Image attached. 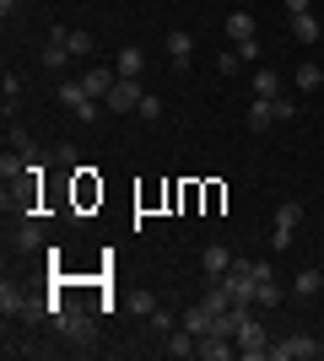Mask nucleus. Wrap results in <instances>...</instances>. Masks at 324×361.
Here are the masks:
<instances>
[{
	"label": "nucleus",
	"mask_w": 324,
	"mask_h": 361,
	"mask_svg": "<svg viewBox=\"0 0 324 361\" xmlns=\"http://www.w3.org/2000/svg\"><path fill=\"white\" fill-rule=\"evenodd\" d=\"M232 345H238V356H248V361H265L270 356V334H265V324L254 313L238 324V334H232Z\"/></svg>",
	"instance_id": "obj_1"
},
{
	"label": "nucleus",
	"mask_w": 324,
	"mask_h": 361,
	"mask_svg": "<svg viewBox=\"0 0 324 361\" xmlns=\"http://www.w3.org/2000/svg\"><path fill=\"white\" fill-rule=\"evenodd\" d=\"M308 356H324V345L313 334H287V340L270 345V361H308Z\"/></svg>",
	"instance_id": "obj_2"
},
{
	"label": "nucleus",
	"mask_w": 324,
	"mask_h": 361,
	"mask_svg": "<svg viewBox=\"0 0 324 361\" xmlns=\"http://www.w3.org/2000/svg\"><path fill=\"white\" fill-rule=\"evenodd\" d=\"M248 275H254V307H276V302H281L276 270H270L265 259H248Z\"/></svg>",
	"instance_id": "obj_3"
},
{
	"label": "nucleus",
	"mask_w": 324,
	"mask_h": 361,
	"mask_svg": "<svg viewBox=\"0 0 324 361\" xmlns=\"http://www.w3.org/2000/svg\"><path fill=\"white\" fill-rule=\"evenodd\" d=\"M140 97H146V92H140V81H124V75H119V87L108 92L103 103L114 108V114H136V108H140Z\"/></svg>",
	"instance_id": "obj_4"
},
{
	"label": "nucleus",
	"mask_w": 324,
	"mask_h": 361,
	"mask_svg": "<svg viewBox=\"0 0 324 361\" xmlns=\"http://www.w3.org/2000/svg\"><path fill=\"white\" fill-rule=\"evenodd\" d=\"M81 87H87V97H108V92L119 87V71L114 65H92V71L81 75Z\"/></svg>",
	"instance_id": "obj_5"
},
{
	"label": "nucleus",
	"mask_w": 324,
	"mask_h": 361,
	"mask_svg": "<svg viewBox=\"0 0 324 361\" xmlns=\"http://www.w3.org/2000/svg\"><path fill=\"white\" fill-rule=\"evenodd\" d=\"M200 270L211 275V281H222V275L232 270V254H227V243H205V248H200Z\"/></svg>",
	"instance_id": "obj_6"
},
{
	"label": "nucleus",
	"mask_w": 324,
	"mask_h": 361,
	"mask_svg": "<svg viewBox=\"0 0 324 361\" xmlns=\"http://www.w3.org/2000/svg\"><path fill=\"white\" fill-rule=\"evenodd\" d=\"M162 350H168V356H179V361H189V356H200V340H195V334L179 324L173 334H162Z\"/></svg>",
	"instance_id": "obj_7"
},
{
	"label": "nucleus",
	"mask_w": 324,
	"mask_h": 361,
	"mask_svg": "<svg viewBox=\"0 0 324 361\" xmlns=\"http://www.w3.org/2000/svg\"><path fill=\"white\" fill-rule=\"evenodd\" d=\"M65 60H71V32L54 27V32H49V44H44V65H49V71H60Z\"/></svg>",
	"instance_id": "obj_8"
},
{
	"label": "nucleus",
	"mask_w": 324,
	"mask_h": 361,
	"mask_svg": "<svg viewBox=\"0 0 324 361\" xmlns=\"http://www.w3.org/2000/svg\"><path fill=\"white\" fill-rule=\"evenodd\" d=\"M222 32H227V38H232L238 49H244V44H254V16H248V11H227Z\"/></svg>",
	"instance_id": "obj_9"
},
{
	"label": "nucleus",
	"mask_w": 324,
	"mask_h": 361,
	"mask_svg": "<svg viewBox=\"0 0 324 361\" xmlns=\"http://www.w3.org/2000/svg\"><path fill=\"white\" fill-rule=\"evenodd\" d=\"M114 71H119L124 81H140V71H146V54H140L136 44H124V49H119V60H114Z\"/></svg>",
	"instance_id": "obj_10"
},
{
	"label": "nucleus",
	"mask_w": 324,
	"mask_h": 361,
	"mask_svg": "<svg viewBox=\"0 0 324 361\" xmlns=\"http://www.w3.org/2000/svg\"><path fill=\"white\" fill-rule=\"evenodd\" d=\"M162 44H168V60L179 65V71H184V65L195 60V38H189V32H168Z\"/></svg>",
	"instance_id": "obj_11"
},
{
	"label": "nucleus",
	"mask_w": 324,
	"mask_h": 361,
	"mask_svg": "<svg viewBox=\"0 0 324 361\" xmlns=\"http://www.w3.org/2000/svg\"><path fill=\"white\" fill-rule=\"evenodd\" d=\"M211 307H205V302H195V307H184V329L195 334V340H205V334H211Z\"/></svg>",
	"instance_id": "obj_12"
},
{
	"label": "nucleus",
	"mask_w": 324,
	"mask_h": 361,
	"mask_svg": "<svg viewBox=\"0 0 324 361\" xmlns=\"http://www.w3.org/2000/svg\"><path fill=\"white\" fill-rule=\"evenodd\" d=\"M0 313L11 318V313H22V318H32V302L22 297V291L11 286V281H6V286H0Z\"/></svg>",
	"instance_id": "obj_13"
},
{
	"label": "nucleus",
	"mask_w": 324,
	"mask_h": 361,
	"mask_svg": "<svg viewBox=\"0 0 324 361\" xmlns=\"http://www.w3.org/2000/svg\"><path fill=\"white\" fill-rule=\"evenodd\" d=\"M319 16H313V11H297L292 16V38H297V44H319Z\"/></svg>",
	"instance_id": "obj_14"
},
{
	"label": "nucleus",
	"mask_w": 324,
	"mask_h": 361,
	"mask_svg": "<svg viewBox=\"0 0 324 361\" xmlns=\"http://www.w3.org/2000/svg\"><path fill=\"white\" fill-rule=\"evenodd\" d=\"M270 124H276V108H270V97H254V103H248V130H270Z\"/></svg>",
	"instance_id": "obj_15"
},
{
	"label": "nucleus",
	"mask_w": 324,
	"mask_h": 361,
	"mask_svg": "<svg viewBox=\"0 0 324 361\" xmlns=\"http://www.w3.org/2000/svg\"><path fill=\"white\" fill-rule=\"evenodd\" d=\"M16 103H22V75L6 71V81H0V108H6V119L16 114Z\"/></svg>",
	"instance_id": "obj_16"
},
{
	"label": "nucleus",
	"mask_w": 324,
	"mask_h": 361,
	"mask_svg": "<svg viewBox=\"0 0 324 361\" xmlns=\"http://www.w3.org/2000/svg\"><path fill=\"white\" fill-rule=\"evenodd\" d=\"M319 286H324V275L308 264V270H297V281H292V297H319Z\"/></svg>",
	"instance_id": "obj_17"
},
{
	"label": "nucleus",
	"mask_w": 324,
	"mask_h": 361,
	"mask_svg": "<svg viewBox=\"0 0 324 361\" xmlns=\"http://www.w3.org/2000/svg\"><path fill=\"white\" fill-rule=\"evenodd\" d=\"M292 81H297V87H303V92H313V87H324V65H313V60H303V65H297V71H292Z\"/></svg>",
	"instance_id": "obj_18"
},
{
	"label": "nucleus",
	"mask_w": 324,
	"mask_h": 361,
	"mask_svg": "<svg viewBox=\"0 0 324 361\" xmlns=\"http://www.w3.org/2000/svg\"><path fill=\"white\" fill-rule=\"evenodd\" d=\"M200 302H205V307H211V313H227V307H232V297H227V281H211Z\"/></svg>",
	"instance_id": "obj_19"
},
{
	"label": "nucleus",
	"mask_w": 324,
	"mask_h": 361,
	"mask_svg": "<svg viewBox=\"0 0 324 361\" xmlns=\"http://www.w3.org/2000/svg\"><path fill=\"white\" fill-rule=\"evenodd\" d=\"M54 92H60V103L71 108V114H76V108L87 103V87H81V75H76V81H60V87H54Z\"/></svg>",
	"instance_id": "obj_20"
},
{
	"label": "nucleus",
	"mask_w": 324,
	"mask_h": 361,
	"mask_svg": "<svg viewBox=\"0 0 324 361\" xmlns=\"http://www.w3.org/2000/svg\"><path fill=\"white\" fill-rule=\"evenodd\" d=\"M92 54H97V38H92V32H71V60H92Z\"/></svg>",
	"instance_id": "obj_21"
},
{
	"label": "nucleus",
	"mask_w": 324,
	"mask_h": 361,
	"mask_svg": "<svg viewBox=\"0 0 324 361\" xmlns=\"http://www.w3.org/2000/svg\"><path fill=\"white\" fill-rule=\"evenodd\" d=\"M254 97H281V75L276 71H254Z\"/></svg>",
	"instance_id": "obj_22"
},
{
	"label": "nucleus",
	"mask_w": 324,
	"mask_h": 361,
	"mask_svg": "<svg viewBox=\"0 0 324 361\" xmlns=\"http://www.w3.org/2000/svg\"><path fill=\"white\" fill-rule=\"evenodd\" d=\"M297 221H303V205H297V200H281V205H276V226L297 232Z\"/></svg>",
	"instance_id": "obj_23"
},
{
	"label": "nucleus",
	"mask_w": 324,
	"mask_h": 361,
	"mask_svg": "<svg viewBox=\"0 0 324 361\" xmlns=\"http://www.w3.org/2000/svg\"><path fill=\"white\" fill-rule=\"evenodd\" d=\"M244 54H238V49H222V54H216V71H222V75H227V81H232V75H238V71H244Z\"/></svg>",
	"instance_id": "obj_24"
},
{
	"label": "nucleus",
	"mask_w": 324,
	"mask_h": 361,
	"mask_svg": "<svg viewBox=\"0 0 324 361\" xmlns=\"http://www.w3.org/2000/svg\"><path fill=\"white\" fill-rule=\"evenodd\" d=\"M179 324H184V318L173 313V307H157V313H152V334H173Z\"/></svg>",
	"instance_id": "obj_25"
},
{
	"label": "nucleus",
	"mask_w": 324,
	"mask_h": 361,
	"mask_svg": "<svg viewBox=\"0 0 324 361\" xmlns=\"http://www.w3.org/2000/svg\"><path fill=\"white\" fill-rule=\"evenodd\" d=\"M297 243V232H287V226H270V254H287Z\"/></svg>",
	"instance_id": "obj_26"
},
{
	"label": "nucleus",
	"mask_w": 324,
	"mask_h": 361,
	"mask_svg": "<svg viewBox=\"0 0 324 361\" xmlns=\"http://www.w3.org/2000/svg\"><path fill=\"white\" fill-rule=\"evenodd\" d=\"M136 114H140V119H162V97H157V92H146Z\"/></svg>",
	"instance_id": "obj_27"
},
{
	"label": "nucleus",
	"mask_w": 324,
	"mask_h": 361,
	"mask_svg": "<svg viewBox=\"0 0 324 361\" xmlns=\"http://www.w3.org/2000/svg\"><path fill=\"white\" fill-rule=\"evenodd\" d=\"M44 243V232H38V221H28L22 232H16V248H38Z\"/></svg>",
	"instance_id": "obj_28"
},
{
	"label": "nucleus",
	"mask_w": 324,
	"mask_h": 361,
	"mask_svg": "<svg viewBox=\"0 0 324 361\" xmlns=\"http://www.w3.org/2000/svg\"><path fill=\"white\" fill-rule=\"evenodd\" d=\"M270 108H276V119H297V97H287V92L270 97Z\"/></svg>",
	"instance_id": "obj_29"
},
{
	"label": "nucleus",
	"mask_w": 324,
	"mask_h": 361,
	"mask_svg": "<svg viewBox=\"0 0 324 361\" xmlns=\"http://www.w3.org/2000/svg\"><path fill=\"white\" fill-rule=\"evenodd\" d=\"M157 307H162V302H157V297H152V291H140V297H136V313H140V318H152V313H157Z\"/></svg>",
	"instance_id": "obj_30"
},
{
	"label": "nucleus",
	"mask_w": 324,
	"mask_h": 361,
	"mask_svg": "<svg viewBox=\"0 0 324 361\" xmlns=\"http://www.w3.org/2000/svg\"><path fill=\"white\" fill-rule=\"evenodd\" d=\"M92 119H97V97H87V103L76 108V124H92Z\"/></svg>",
	"instance_id": "obj_31"
},
{
	"label": "nucleus",
	"mask_w": 324,
	"mask_h": 361,
	"mask_svg": "<svg viewBox=\"0 0 324 361\" xmlns=\"http://www.w3.org/2000/svg\"><path fill=\"white\" fill-rule=\"evenodd\" d=\"M22 6H28V0H0V16H6V22H11V16L22 11Z\"/></svg>",
	"instance_id": "obj_32"
},
{
	"label": "nucleus",
	"mask_w": 324,
	"mask_h": 361,
	"mask_svg": "<svg viewBox=\"0 0 324 361\" xmlns=\"http://www.w3.org/2000/svg\"><path fill=\"white\" fill-rule=\"evenodd\" d=\"M308 6H313V0H287V11H292V16H297V11H308Z\"/></svg>",
	"instance_id": "obj_33"
}]
</instances>
